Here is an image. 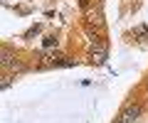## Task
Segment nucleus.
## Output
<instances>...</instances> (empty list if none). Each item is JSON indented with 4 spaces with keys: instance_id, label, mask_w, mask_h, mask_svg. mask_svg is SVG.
I'll return each instance as SVG.
<instances>
[{
    "instance_id": "3",
    "label": "nucleus",
    "mask_w": 148,
    "mask_h": 123,
    "mask_svg": "<svg viewBox=\"0 0 148 123\" xmlns=\"http://www.w3.org/2000/svg\"><path fill=\"white\" fill-rule=\"evenodd\" d=\"M3 67H5V69H10V71H22V69H25V67L17 62V57H15L8 47L3 49Z\"/></svg>"
},
{
    "instance_id": "4",
    "label": "nucleus",
    "mask_w": 148,
    "mask_h": 123,
    "mask_svg": "<svg viewBox=\"0 0 148 123\" xmlns=\"http://www.w3.org/2000/svg\"><path fill=\"white\" fill-rule=\"evenodd\" d=\"M128 37L136 39V42H146V39H148V25H138V27H133L131 32H128Z\"/></svg>"
},
{
    "instance_id": "2",
    "label": "nucleus",
    "mask_w": 148,
    "mask_h": 123,
    "mask_svg": "<svg viewBox=\"0 0 148 123\" xmlns=\"http://www.w3.org/2000/svg\"><path fill=\"white\" fill-rule=\"evenodd\" d=\"M141 113H143V106H141V103H128V106L119 113V118H121L123 123H138Z\"/></svg>"
},
{
    "instance_id": "1",
    "label": "nucleus",
    "mask_w": 148,
    "mask_h": 123,
    "mask_svg": "<svg viewBox=\"0 0 148 123\" xmlns=\"http://www.w3.org/2000/svg\"><path fill=\"white\" fill-rule=\"evenodd\" d=\"M82 7H84L86 30H94V32H101V35H104V12H101V5H99V3L82 0Z\"/></svg>"
},
{
    "instance_id": "6",
    "label": "nucleus",
    "mask_w": 148,
    "mask_h": 123,
    "mask_svg": "<svg viewBox=\"0 0 148 123\" xmlns=\"http://www.w3.org/2000/svg\"><path fill=\"white\" fill-rule=\"evenodd\" d=\"M114 123H123V121H121V118H116V121H114Z\"/></svg>"
},
{
    "instance_id": "5",
    "label": "nucleus",
    "mask_w": 148,
    "mask_h": 123,
    "mask_svg": "<svg viewBox=\"0 0 148 123\" xmlns=\"http://www.w3.org/2000/svg\"><path fill=\"white\" fill-rule=\"evenodd\" d=\"M42 44H45V49H49V47H57V37H54V35H47Z\"/></svg>"
}]
</instances>
